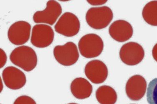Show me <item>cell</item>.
<instances>
[{"label": "cell", "mask_w": 157, "mask_h": 104, "mask_svg": "<svg viewBox=\"0 0 157 104\" xmlns=\"http://www.w3.org/2000/svg\"><path fill=\"white\" fill-rule=\"evenodd\" d=\"M12 63L26 72L33 70L37 66V57L32 48L23 45L14 49L10 56Z\"/></svg>", "instance_id": "cell-1"}, {"label": "cell", "mask_w": 157, "mask_h": 104, "mask_svg": "<svg viewBox=\"0 0 157 104\" xmlns=\"http://www.w3.org/2000/svg\"><path fill=\"white\" fill-rule=\"evenodd\" d=\"M113 18L112 10L106 6L90 8L87 11L86 16L88 24L91 28L97 30L106 28Z\"/></svg>", "instance_id": "cell-2"}, {"label": "cell", "mask_w": 157, "mask_h": 104, "mask_svg": "<svg viewBox=\"0 0 157 104\" xmlns=\"http://www.w3.org/2000/svg\"><path fill=\"white\" fill-rule=\"evenodd\" d=\"M104 44L101 38L95 34H88L80 40L78 48L82 56L87 58H96L102 52Z\"/></svg>", "instance_id": "cell-3"}, {"label": "cell", "mask_w": 157, "mask_h": 104, "mask_svg": "<svg viewBox=\"0 0 157 104\" xmlns=\"http://www.w3.org/2000/svg\"><path fill=\"white\" fill-rule=\"evenodd\" d=\"M53 54L57 61L65 66L75 64L79 57L77 47L72 42H67L64 45L55 47Z\"/></svg>", "instance_id": "cell-4"}, {"label": "cell", "mask_w": 157, "mask_h": 104, "mask_svg": "<svg viewBox=\"0 0 157 104\" xmlns=\"http://www.w3.org/2000/svg\"><path fill=\"white\" fill-rule=\"evenodd\" d=\"M81 24L78 17L71 13L66 12L59 18L55 26L56 32L67 37H72L78 33Z\"/></svg>", "instance_id": "cell-5"}, {"label": "cell", "mask_w": 157, "mask_h": 104, "mask_svg": "<svg viewBox=\"0 0 157 104\" xmlns=\"http://www.w3.org/2000/svg\"><path fill=\"white\" fill-rule=\"evenodd\" d=\"M120 59L128 66L138 64L145 56V51L141 45L136 42H129L122 45L120 52Z\"/></svg>", "instance_id": "cell-6"}, {"label": "cell", "mask_w": 157, "mask_h": 104, "mask_svg": "<svg viewBox=\"0 0 157 104\" xmlns=\"http://www.w3.org/2000/svg\"><path fill=\"white\" fill-rule=\"evenodd\" d=\"M54 35L53 30L50 26L36 24L32 30L31 42L36 48H47L53 42Z\"/></svg>", "instance_id": "cell-7"}, {"label": "cell", "mask_w": 157, "mask_h": 104, "mask_svg": "<svg viewBox=\"0 0 157 104\" xmlns=\"http://www.w3.org/2000/svg\"><path fill=\"white\" fill-rule=\"evenodd\" d=\"M62 13V8L59 3L55 1H49L47 2L45 9L35 12L33 16V20L36 23H45L52 26Z\"/></svg>", "instance_id": "cell-8"}, {"label": "cell", "mask_w": 157, "mask_h": 104, "mask_svg": "<svg viewBox=\"0 0 157 104\" xmlns=\"http://www.w3.org/2000/svg\"><path fill=\"white\" fill-rule=\"evenodd\" d=\"M31 30V26L27 22H16L10 26L8 30V38L15 45H22L29 40Z\"/></svg>", "instance_id": "cell-9"}, {"label": "cell", "mask_w": 157, "mask_h": 104, "mask_svg": "<svg viewBox=\"0 0 157 104\" xmlns=\"http://www.w3.org/2000/svg\"><path fill=\"white\" fill-rule=\"evenodd\" d=\"M84 72L87 78L95 84L104 83L108 75L107 66L102 61L98 60L89 62L86 65Z\"/></svg>", "instance_id": "cell-10"}, {"label": "cell", "mask_w": 157, "mask_h": 104, "mask_svg": "<svg viewBox=\"0 0 157 104\" xmlns=\"http://www.w3.org/2000/svg\"><path fill=\"white\" fill-rule=\"evenodd\" d=\"M2 77L6 86L11 90H19L23 87L27 82L23 72L13 66L5 68L2 73Z\"/></svg>", "instance_id": "cell-11"}, {"label": "cell", "mask_w": 157, "mask_h": 104, "mask_svg": "<svg viewBox=\"0 0 157 104\" xmlns=\"http://www.w3.org/2000/svg\"><path fill=\"white\" fill-rule=\"evenodd\" d=\"M147 85L146 80L143 76L138 75H133L126 83V94L132 101H139L145 95Z\"/></svg>", "instance_id": "cell-12"}, {"label": "cell", "mask_w": 157, "mask_h": 104, "mask_svg": "<svg viewBox=\"0 0 157 104\" xmlns=\"http://www.w3.org/2000/svg\"><path fill=\"white\" fill-rule=\"evenodd\" d=\"M133 30L132 26L124 20H117L111 24L109 34L112 38L119 42L128 41L132 37Z\"/></svg>", "instance_id": "cell-13"}, {"label": "cell", "mask_w": 157, "mask_h": 104, "mask_svg": "<svg viewBox=\"0 0 157 104\" xmlns=\"http://www.w3.org/2000/svg\"><path fill=\"white\" fill-rule=\"evenodd\" d=\"M71 90L72 94L77 99H83L91 95L93 87L86 79L78 77L71 83Z\"/></svg>", "instance_id": "cell-14"}, {"label": "cell", "mask_w": 157, "mask_h": 104, "mask_svg": "<svg viewBox=\"0 0 157 104\" xmlns=\"http://www.w3.org/2000/svg\"><path fill=\"white\" fill-rule=\"evenodd\" d=\"M96 97L100 104H115L117 99L115 90L107 85L100 87L96 91Z\"/></svg>", "instance_id": "cell-15"}, {"label": "cell", "mask_w": 157, "mask_h": 104, "mask_svg": "<svg viewBox=\"0 0 157 104\" xmlns=\"http://www.w3.org/2000/svg\"><path fill=\"white\" fill-rule=\"evenodd\" d=\"M142 16L148 24L157 26V1L148 3L143 8Z\"/></svg>", "instance_id": "cell-16"}, {"label": "cell", "mask_w": 157, "mask_h": 104, "mask_svg": "<svg viewBox=\"0 0 157 104\" xmlns=\"http://www.w3.org/2000/svg\"><path fill=\"white\" fill-rule=\"evenodd\" d=\"M147 98L149 104H157V78L150 82L147 89Z\"/></svg>", "instance_id": "cell-17"}, {"label": "cell", "mask_w": 157, "mask_h": 104, "mask_svg": "<svg viewBox=\"0 0 157 104\" xmlns=\"http://www.w3.org/2000/svg\"><path fill=\"white\" fill-rule=\"evenodd\" d=\"M13 104H36V102L31 97L22 95L18 97Z\"/></svg>", "instance_id": "cell-18"}, {"label": "cell", "mask_w": 157, "mask_h": 104, "mask_svg": "<svg viewBox=\"0 0 157 104\" xmlns=\"http://www.w3.org/2000/svg\"><path fill=\"white\" fill-rule=\"evenodd\" d=\"M0 65H1V68H2V67H4L6 64L7 60V57L6 53L5 52V51H3V49L1 48L0 50Z\"/></svg>", "instance_id": "cell-19"}, {"label": "cell", "mask_w": 157, "mask_h": 104, "mask_svg": "<svg viewBox=\"0 0 157 104\" xmlns=\"http://www.w3.org/2000/svg\"><path fill=\"white\" fill-rule=\"evenodd\" d=\"M91 5H102L106 3V1H87Z\"/></svg>", "instance_id": "cell-20"}, {"label": "cell", "mask_w": 157, "mask_h": 104, "mask_svg": "<svg viewBox=\"0 0 157 104\" xmlns=\"http://www.w3.org/2000/svg\"><path fill=\"white\" fill-rule=\"evenodd\" d=\"M152 55L154 60L157 62V43L155 45L152 49Z\"/></svg>", "instance_id": "cell-21"}, {"label": "cell", "mask_w": 157, "mask_h": 104, "mask_svg": "<svg viewBox=\"0 0 157 104\" xmlns=\"http://www.w3.org/2000/svg\"><path fill=\"white\" fill-rule=\"evenodd\" d=\"M3 84L2 83V78H1V92H2V90H3Z\"/></svg>", "instance_id": "cell-22"}, {"label": "cell", "mask_w": 157, "mask_h": 104, "mask_svg": "<svg viewBox=\"0 0 157 104\" xmlns=\"http://www.w3.org/2000/svg\"><path fill=\"white\" fill-rule=\"evenodd\" d=\"M67 104H78L77 103H69Z\"/></svg>", "instance_id": "cell-23"}]
</instances>
